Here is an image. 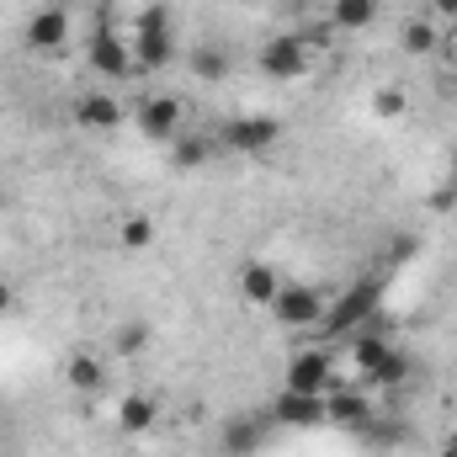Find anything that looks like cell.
Here are the masks:
<instances>
[{"label":"cell","mask_w":457,"mask_h":457,"mask_svg":"<svg viewBox=\"0 0 457 457\" xmlns=\"http://www.w3.org/2000/svg\"><path fill=\"white\" fill-rule=\"evenodd\" d=\"M0 208H5V192H0Z\"/></svg>","instance_id":"cell-32"},{"label":"cell","mask_w":457,"mask_h":457,"mask_svg":"<svg viewBox=\"0 0 457 457\" xmlns=\"http://www.w3.org/2000/svg\"><path fill=\"white\" fill-rule=\"evenodd\" d=\"M75 122H80V128H102V133H112L117 122H122V102L107 96V91H86V96H75Z\"/></svg>","instance_id":"cell-16"},{"label":"cell","mask_w":457,"mask_h":457,"mask_svg":"<svg viewBox=\"0 0 457 457\" xmlns=\"http://www.w3.org/2000/svg\"><path fill=\"white\" fill-rule=\"evenodd\" d=\"M64 37H70V11L64 5H37L27 16V48L32 54H54V48H64Z\"/></svg>","instance_id":"cell-10"},{"label":"cell","mask_w":457,"mask_h":457,"mask_svg":"<svg viewBox=\"0 0 457 457\" xmlns=\"http://www.w3.org/2000/svg\"><path fill=\"white\" fill-rule=\"evenodd\" d=\"M208 154H213V138L208 133H181L170 144V165L176 170H197V165H208Z\"/></svg>","instance_id":"cell-20"},{"label":"cell","mask_w":457,"mask_h":457,"mask_svg":"<svg viewBox=\"0 0 457 457\" xmlns=\"http://www.w3.org/2000/svg\"><path fill=\"white\" fill-rule=\"evenodd\" d=\"M404 378H410V356H399V351H394V356H388V361H383V367L367 378V383H378V388H394V383H404Z\"/></svg>","instance_id":"cell-25"},{"label":"cell","mask_w":457,"mask_h":457,"mask_svg":"<svg viewBox=\"0 0 457 457\" xmlns=\"http://www.w3.org/2000/svg\"><path fill=\"white\" fill-rule=\"evenodd\" d=\"M282 388H293V394H314V399H325L330 388H336V356L325 351V345H309V351H293V361H287V383Z\"/></svg>","instance_id":"cell-6"},{"label":"cell","mask_w":457,"mask_h":457,"mask_svg":"<svg viewBox=\"0 0 457 457\" xmlns=\"http://www.w3.org/2000/svg\"><path fill=\"white\" fill-rule=\"evenodd\" d=\"M399 48H404L410 59H431V54L442 48V27H436V16H410V21L399 27Z\"/></svg>","instance_id":"cell-17"},{"label":"cell","mask_w":457,"mask_h":457,"mask_svg":"<svg viewBox=\"0 0 457 457\" xmlns=\"http://www.w3.org/2000/svg\"><path fill=\"white\" fill-rule=\"evenodd\" d=\"M11 309H16V287L0 277V314H11Z\"/></svg>","instance_id":"cell-28"},{"label":"cell","mask_w":457,"mask_h":457,"mask_svg":"<svg viewBox=\"0 0 457 457\" xmlns=\"http://www.w3.org/2000/svg\"><path fill=\"white\" fill-rule=\"evenodd\" d=\"M266 420H271V426H287V431H314V426H325V399L282 388V394L271 399V415H266Z\"/></svg>","instance_id":"cell-8"},{"label":"cell","mask_w":457,"mask_h":457,"mask_svg":"<svg viewBox=\"0 0 457 457\" xmlns=\"http://www.w3.org/2000/svg\"><path fill=\"white\" fill-rule=\"evenodd\" d=\"M187 70H192L197 80H208V86H219V80L228 75V59L219 54V48H213V43H203V48H192V54H187Z\"/></svg>","instance_id":"cell-21"},{"label":"cell","mask_w":457,"mask_h":457,"mask_svg":"<svg viewBox=\"0 0 457 457\" xmlns=\"http://www.w3.org/2000/svg\"><path fill=\"white\" fill-rule=\"evenodd\" d=\"M282 138V122L277 117H228L224 133H219V144L234 149V154H261V149H271Z\"/></svg>","instance_id":"cell-7"},{"label":"cell","mask_w":457,"mask_h":457,"mask_svg":"<svg viewBox=\"0 0 457 457\" xmlns=\"http://www.w3.org/2000/svg\"><path fill=\"white\" fill-rule=\"evenodd\" d=\"M447 54H457V21H453V37H447Z\"/></svg>","instance_id":"cell-30"},{"label":"cell","mask_w":457,"mask_h":457,"mask_svg":"<svg viewBox=\"0 0 457 457\" xmlns=\"http://www.w3.org/2000/svg\"><path fill=\"white\" fill-rule=\"evenodd\" d=\"M144 345H149V325H144V320H128V325H117L112 356H138Z\"/></svg>","instance_id":"cell-23"},{"label":"cell","mask_w":457,"mask_h":457,"mask_svg":"<svg viewBox=\"0 0 457 457\" xmlns=\"http://www.w3.org/2000/svg\"><path fill=\"white\" fill-rule=\"evenodd\" d=\"M442 457H457V436H453V442H447V447H442Z\"/></svg>","instance_id":"cell-31"},{"label":"cell","mask_w":457,"mask_h":457,"mask_svg":"<svg viewBox=\"0 0 457 457\" xmlns=\"http://www.w3.org/2000/svg\"><path fill=\"white\" fill-rule=\"evenodd\" d=\"M325 309H330V298L320 287H303V282H282V293L271 298V320L282 330H320Z\"/></svg>","instance_id":"cell-2"},{"label":"cell","mask_w":457,"mask_h":457,"mask_svg":"<svg viewBox=\"0 0 457 457\" xmlns=\"http://www.w3.org/2000/svg\"><path fill=\"white\" fill-rule=\"evenodd\" d=\"M372 314H378V282H356V287H345L341 298L325 309L320 330H325V336H345V341H351V336H356Z\"/></svg>","instance_id":"cell-4"},{"label":"cell","mask_w":457,"mask_h":457,"mask_svg":"<svg viewBox=\"0 0 457 457\" xmlns=\"http://www.w3.org/2000/svg\"><path fill=\"white\" fill-rule=\"evenodd\" d=\"M64 383H70L75 394H86V399H91V394H102V388H107V361H102L96 351H86V345H80V351H70V356H64Z\"/></svg>","instance_id":"cell-14"},{"label":"cell","mask_w":457,"mask_h":457,"mask_svg":"<svg viewBox=\"0 0 457 457\" xmlns=\"http://www.w3.org/2000/svg\"><path fill=\"white\" fill-rule=\"evenodd\" d=\"M325 420L341 426V431H367L372 426V399L356 394V388H330L325 394Z\"/></svg>","instance_id":"cell-11"},{"label":"cell","mask_w":457,"mask_h":457,"mask_svg":"<svg viewBox=\"0 0 457 457\" xmlns=\"http://www.w3.org/2000/svg\"><path fill=\"white\" fill-rule=\"evenodd\" d=\"M160 420V399L154 394H122L117 399V431L122 436H149Z\"/></svg>","instance_id":"cell-15"},{"label":"cell","mask_w":457,"mask_h":457,"mask_svg":"<svg viewBox=\"0 0 457 457\" xmlns=\"http://www.w3.org/2000/svg\"><path fill=\"white\" fill-rule=\"evenodd\" d=\"M404 107H410V96H404L399 86H378V91H372V112L378 117H404Z\"/></svg>","instance_id":"cell-24"},{"label":"cell","mask_w":457,"mask_h":457,"mask_svg":"<svg viewBox=\"0 0 457 457\" xmlns=\"http://www.w3.org/2000/svg\"><path fill=\"white\" fill-rule=\"evenodd\" d=\"M170 59H176L170 11H165V5H144V11H138V32H133V64H138V70H165Z\"/></svg>","instance_id":"cell-1"},{"label":"cell","mask_w":457,"mask_h":457,"mask_svg":"<svg viewBox=\"0 0 457 457\" xmlns=\"http://www.w3.org/2000/svg\"><path fill=\"white\" fill-rule=\"evenodd\" d=\"M410 255H415V239H394L388 245V261H410Z\"/></svg>","instance_id":"cell-27"},{"label":"cell","mask_w":457,"mask_h":457,"mask_svg":"<svg viewBox=\"0 0 457 457\" xmlns=\"http://www.w3.org/2000/svg\"><path fill=\"white\" fill-rule=\"evenodd\" d=\"M426 16H436V21H457V0H431Z\"/></svg>","instance_id":"cell-26"},{"label":"cell","mask_w":457,"mask_h":457,"mask_svg":"<svg viewBox=\"0 0 457 457\" xmlns=\"http://www.w3.org/2000/svg\"><path fill=\"white\" fill-rule=\"evenodd\" d=\"M271 436V420L266 415H234L224 426V453L228 457H255Z\"/></svg>","instance_id":"cell-13"},{"label":"cell","mask_w":457,"mask_h":457,"mask_svg":"<svg viewBox=\"0 0 457 457\" xmlns=\"http://www.w3.org/2000/svg\"><path fill=\"white\" fill-rule=\"evenodd\" d=\"M133 122H138V133H144V138H154V144H176V138L187 133L181 96H170V91H154V96H144V102L133 107Z\"/></svg>","instance_id":"cell-5"},{"label":"cell","mask_w":457,"mask_h":457,"mask_svg":"<svg viewBox=\"0 0 457 457\" xmlns=\"http://www.w3.org/2000/svg\"><path fill=\"white\" fill-rule=\"evenodd\" d=\"M91 70L96 75H107V80H128L138 64H133V48L117 37L112 27H96V37H91Z\"/></svg>","instance_id":"cell-9"},{"label":"cell","mask_w":457,"mask_h":457,"mask_svg":"<svg viewBox=\"0 0 457 457\" xmlns=\"http://www.w3.org/2000/svg\"><path fill=\"white\" fill-rule=\"evenodd\" d=\"M453 203H457V192H453V187H447V192H436V197H431V208H436V213H447V208H453Z\"/></svg>","instance_id":"cell-29"},{"label":"cell","mask_w":457,"mask_h":457,"mask_svg":"<svg viewBox=\"0 0 457 457\" xmlns=\"http://www.w3.org/2000/svg\"><path fill=\"white\" fill-rule=\"evenodd\" d=\"M282 293V271L271 261H245L239 266V298L250 309H271V298Z\"/></svg>","instance_id":"cell-12"},{"label":"cell","mask_w":457,"mask_h":457,"mask_svg":"<svg viewBox=\"0 0 457 457\" xmlns=\"http://www.w3.org/2000/svg\"><path fill=\"white\" fill-rule=\"evenodd\" d=\"M388 356H394V345L383 341V336H367V330H356V336H351V367H356L361 378H372Z\"/></svg>","instance_id":"cell-18"},{"label":"cell","mask_w":457,"mask_h":457,"mask_svg":"<svg viewBox=\"0 0 457 457\" xmlns=\"http://www.w3.org/2000/svg\"><path fill=\"white\" fill-rule=\"evenodd\" d=\"M378 21V0H330V27L341 32H361Z\"/></svg>","instance_id":"cell-19"},{"label":"cell","mask_w":457,"mask_h":457,"mask_svg":"<svg viewBox=\"0 0 457 457\" xmlns=\"http://www.w3.org/2000/svg\"><path fill=\"white\" fill-rule=\"evenodd\" d=\"M117 239H122L128 250H149V245H154V219H149V213H128V219L117 224Z\"/></svg>","instance_id":"cell-22"},{"label":"cell","mask_w":457,"mask_h":457,"mask_svg":"<svg viewBox=\"0 0 457 457\" xmlns=\"http://www.w3.org/2000/svg\"><path fill=\"white\" fill-rule=\"evenodd\" d=\"M309 70H314V48H309V37H298V32H277V37L261 43V75H271V80H303Z\"/></svg>","instance_id":"cell-3"}]
</instances>
